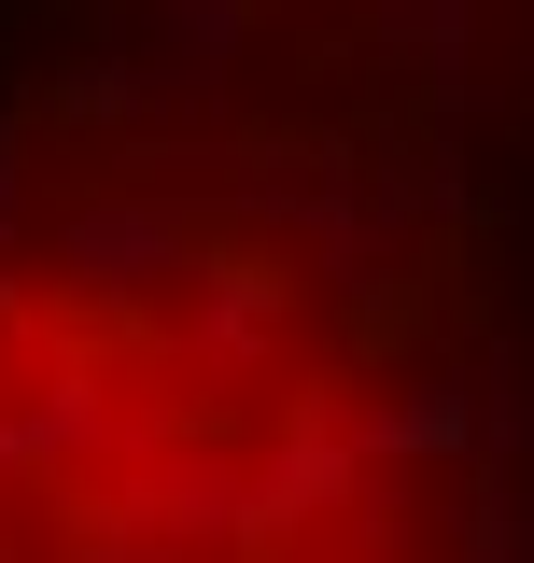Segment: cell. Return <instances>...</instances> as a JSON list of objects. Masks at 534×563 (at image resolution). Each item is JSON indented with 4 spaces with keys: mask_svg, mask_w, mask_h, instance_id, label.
Wrapping results in <instances>:
<instances>
[{
    "mask_svg": "<svg viewBox=\"0 0 534 563\" xmlns=\"http://www.w3.org/2000/svg\"><path fill=\"white\" fill-rule=\"evenodd\" d=\"M0 563H436V422L281 211L70 169L0 240Z\"/></svg>",
    "mask_w": 534,
    "mask_h": 563,
    "instance_id": "cell-1",
    "label": "cell"
}]
</instances>
